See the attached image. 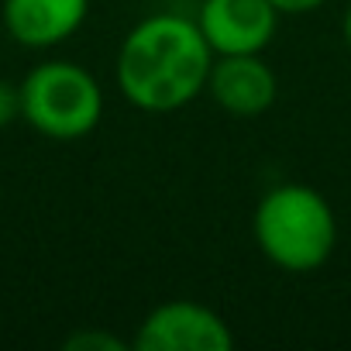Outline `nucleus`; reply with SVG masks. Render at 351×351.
Segmentation results:
<instances>
[{
  "instance_id": "nucleus-1",
  "label": "nucleus",
  "mask_w": 351,
  "mask_h": 351,
  "mask_svg": "<svg viewBox=\"0 0 351 351\" xmlns=\"http://www.w3.org/2000/svg\"><path fill=\"white\" fill-rule=\"evenodd\" d=\"M214 49L183 14L141 18L121 42L114 76L121 97L141 114H176L207 93Z\"/></svg>"
},
{
  "instance_id": "nucleus-2",
  "label": "nucleus",
  "mask_w": 351,
  "mask_h": 351,
  "mask_svg": "<svg viewBox=\"0 0 351 351\" xmlns=\"http://www.w3.org/2000/svg\"><path fill=\"white\" fill-rule=\"evenodd\" d=\"M252 234L258 252L282 272L306 276L317 272L337 248L334 207L306 183L272 186L252 217Z\"/></svg>"
},
{
  "instance_id": "nucleus-3",
  "label": "nucleus",
  "mask_w": 351,
  "mask_h": 351,
  "mask_svg": "<svg viewBox=\"0 0 351 351\" xmlns=\"http://www.w3.org/2000/svg\"><path fill=\"white\" fill-rule=\"evenodd\" d=\"M21 117L42 138L80 141L104 121V86L100 80L69 59H45L18 86Z\"/></svg>"
},
{
  "instance_id": "nucleus-4",
  "label": "nucleus",
  "mask_w": 351,
  "mask_h": 351,
  "mask_svg": "<svg viewBox=\"0 0 351 351\" xmlns=\"http://www.w3.org/2000/svg\"><path fill=\"white\" fill-rule=\"evenodd\" d=\"M138 351H231V324L197 300H165L145 313L131 341Z\"/></svg>"
},
{
  "instance_id": "nucleus-5",
  "label": "nucleus",
  "mask_w": 351,
  "mask_h": 351,
  "mask_svg": "<svg viewBox=\"0 0 351 351\" xmlns=\"http://www.w3.org/2000/svg\"><path fill=\"white\" fill-rule=\"evenodd\" d=\"M279 18L272 0H200L193 21L214 56H255L272 45Z\"/></svg>"
},
{
  "instance_id": "nucleus-6",
  "label": "nucleus",
  "mask_w": 351,
  "mask_h": 351,
  "mask_svg": "<svg viewBox=\"0 0 351 351\" xmlns=\"http://www.w3.org/2000/svg\"><path fill=\"white\" fill-rule=\"evenodd\" d=\"M207 93L231 117H258L276 104L279 80H276V69L262 59V52L214 56V66L207 76Z\"/></svg>"
},
{
  "instance_id": "nucleus-7",
  "label": "nucleus",
  "mask_w": 351,
  "mask_h": 351,
  "mask_svg": "<svg viewBox=\"0 0 351 351\" xmlns=\"http://www.w3.org/2000/svg\"><path fill=\"white\" fill-rule=\"evenodd\" d=\"M90 14V0H4L0 21L21 49H56L69 42Z\"/></svg>"
},
{
  "instance_id": "nucleus-8",
  "label": "nucleus",
  "mask_w": 351,
  "mask_h": 351,
  "mask_svg": "<svg viewBox=\"0 0 351 351\" xmlns=\"http://www.w3.org/2000/svg\"><path fill=\"white\" fill-rule=\"evenodd\" d=\"M128 344L107 330H76L66 337V351H124Z\"/></svg>"
},
{
  "instance_id": "nucleus-9",
  "label": "nucleus",
  "mask_w": 351,
  "mask_h": 351,
  "mask_svg": "<svg viewBox=\"0 0 351 351\" xmlns=\"http://www.w3.org/2000/svg\"><path fill=\"white\" fill-rule=\"evenodd\" d=\"M21 117V93L8 80H0V131Z\"/></svg>"
},
{
  "instance_id": "nucleus-10",
  "label": "nucleus",
  "mask_w": 351,
  "mask_h": 351,
  "mask_svg": "<svg viewBox=\"0 0 351 351\" xmlns=\"http://www.w3.org/2000/svg\"><path fill=\"white\" fill-rule=\"evenodd\" d=\"M272 4H276L282 14H310V11L324 8L327 0H272Z\"/></svg>"
},
{
  "instance_id": "nucleus-11",
  "label": "nucleus",
  "mask_w": 351,
  "mask_h": 351,
  "mask_svg": "<svg viewBox=\"0 0 351 351\" xmlns=\"http://www.w3.org/2000/svg\"><path fill=\"white\" fill-rule=\"evenodd\" d=\"M344 45H348V52H351V4H348V11H344Z\"/></svg>"
},
{
  "instance_id": "nucleus-12",
  "label": "nucleus",
  "mask_w": 351,
  "mask_h": 351,
  "mask_svg": "<svg viewBox=\"0 0 351 351\" xmlns=\"http://www.w3.org/2000/svg\"><path fill=\"white\" fill-rule=\"evenodd\" d=\"M180 4H200V0H180Z\"/></svg>"
}]
</instances>
